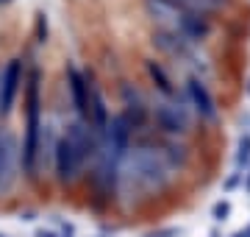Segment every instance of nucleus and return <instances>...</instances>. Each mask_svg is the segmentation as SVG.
<instances>
[{
	"instance_id": "6e6552de",
	"label": "nucleus",
	"mask_w": 250,
	"mask_h": 237,
	"mask_svg": "<svg viewBox=\"0 0 250 237\" xmlns=\"http://www.w3.org/2000/svg\"><path fill=\"white\" fill-rule=\"evenodd\" d=\"M147 75H150V81L156 84L159 95H175V92H181V87L175 84L172 73L167 70V64L159 62V59H147Z\"/></svg>"
},
{
	"instance_id": "7ed1b4c3",
	"label": "nucleus",
	"mask_w": 250,
	"mask_h": 237,
	"mask_svg": "<svg viewBox=\"0 0 250 237\" xmlns=\"http://www.w3.org/2000/svg\"><path fill=\"white\" fill-rule=\"evenodd\" d=\"M150 115L156 120V126L167 134V137H187L192 126H195V112L192 106L187 103V98L175 92V95H159V98L153 100L150 106Z\"/></svg>"
},
{
	"instance_id": "39448f33",
	"label": "nucleus",
	"mask_w": 250,
	"mask_h": 237,
	"mask_svg": "<svg viewBox=\"0 0 250 237\" xmlns=\"http://www.w3.org/2000/svg\"><path fill=\"white\" fill-rule=\"evenodd\" d=\"M17 137L9 128H0V192H9L14 179H17Z\"/></svg>"
},
{
	"instance_id": "423d86ee",
	"label": "nucleus",
	"mask_w": 250,
	"mask_h": 237,
	"mask_svg": "<svg viewBox=\"0 0 250 237\" xmlns=\"http://www.w3.org/2000/svg\"><path fill=\"white\" fill-rule=\"evenodd\" d=\"M20 84H22V62L20 59H11L0 70V112H11L14 100H17Z\"/></svg>"
},
{
	"instance_id": "f257e3e1",
	"label": "nucleus",
	"mask_w": 250,
	"mask_h": 237,
	"mask_svg": "<svg viewBox=\"0 0 250 237\" xmlns=\"http://www.w3.org/2000/svg\"><path fill=\"white\" fill-rule=\"evenodd\" d=\"M181 165L167 151V145H139L123 151L117 159V184L120 192H159L175 179Z\"/></svg>"
},
{
	"instance_id": "f03ea898",
	"label": "nucleus",
	"mask_w": 250,
	"mask_h": 237,
	"mask_svg": "<svg viewBox=\"0 0 250 237\" xmlns=\"http://www.w3.org/2000/svg\"><path fill=\"white\" fill-rule=\"evenodd\" d=\"M92 154V137L83 123H72L67 128V134L59 140L56 145V173L62 176L64 182H70L78 176V170L83 167V162Z\"/></svg>"
},
{
	"instance_id": "20e7f679",
	"label": "nucleus",
	"mask_w": 250,
	"mask_h": 237,
	"mask_svg": "<svg viewBox=\"0 0 250 237\" xmlns=\"http://www.w3.org/2000/svg\"><path fill=\"white\" fill-rule=\"evenodd\" d=\"M181 95L187 98V103L192 106L197 120H206V123H214L220 120V106H217V98L208 81H206V75L200 73H189L181 84Z\"/></svg>"
},
{
	"instance_id": "1a4fd4ad",
	"label": "nucleus",
	"mask_w": 250,
	"mask_h": 237,
	"mask_svg": "<svg viewBox=\"0 0 250 237\" xmlns=\"http://www.w3.org/2000/svg\"><path fill=\"white\" fill-rule=\"evenodd\" d=\"M6 3H11V0H0V6H6Z\"/></svg>"
},
{
	"instance_id": "0eeeda50",
	"label": "nucleus",
	"mask_w": 250,
	"mask_h": 237,
	"mask_svg": "<svg viewBox=\"0 0 250 237\" xmlns=\"http://www.w3.org/2000/svg\"><path fill=\"white\" fill-rule=\"evenodd\" d=\"M67 84H70V95H72V103H75L78 115H81V118H89V92H92V84L86 81L75 67H70V73H67Z\"/></svg>"
}]
</instances>
